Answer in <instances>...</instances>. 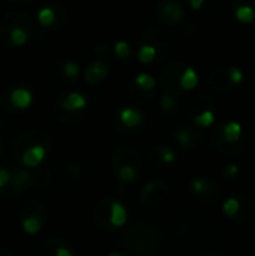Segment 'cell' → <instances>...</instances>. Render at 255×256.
<instances>
[{"mask_svg":"<svg viewBox=\"0 0 255 256\" xmlns=\"http://www.w3.org/2000/svg\"><path fill=\"white\" fill-rule=\"evenodd\" d=\"M186 68V63L185 62H180V60H176V62H171L168 63L162 74H161V82H162V87L167 90V94L170 96H177V94H182V87H180V76L183 74Z\"/></svg>","mask_w":255,"mask_h":256,"instance_id":"6da1fadb","label":"cell"},{"mask_svg":"<svg viewBox=\"0 0 255 256\" xmlns=\"http://www.w3.org/2000/svg\"><path fill=\"white\" fill-rule=\"evenodd\" d=\"M156 18L168 26H176L183 21V8L179 0H158L155 6Z\"/></svg>","mask_w":255,"mask_h":256,"instance_id":"7a4b0ae2","label":"cell"},{"mask_svg":"<svg viewBox=\"0 0 255 256\" xmlns=\"http://www.w3.org/2000/svg\"><path fill=\"white\" fill-rule=\"evenodd\" d=\"M141 40H143V44H149L156 50V57L159 60L167 58V56L170 52V40L164 32H161L156 27H149L141 34Z\"/></svg>","mask_w":255,"mask_h":256,"instance_id":"3957f363","label":"cell"},{"mask_svg":"<svg viewBox=\"0 0 255 256\" xmlns=\"http://www.w3.org/2000/svg\"><path fill=\"white\" fill-rule=\"evenodd\" d=\"M209 86L216 92H231L236 86L231 82L230 78V68L228 66H218L209 74Z\"/></svg>","mask_w":255,"mask_h":256,"instance_id":"277c9868","label":"cell"},{"mask_svg":"<svg viewBox=\"0 0 255 256\" xmlns=\"http://www.w3.org/2000/svg\"><path fill=\"white\" fill-rule=\"evenodd\" d=\"M12 26H20V27L26 28L29 33H32V27H33L32 20H30V16L26 12H18V10H15V12H6L3 15V18H2V21H0V36L8 28H11Z\"/></svg>","mask_w":255,"mask_h":256,"instance_id":"5b68a950","label":"cell"},{"mask_svg":"<svg viewBox=\"0 0 255 256\" xmlns=\"http://www.w3.org/2000/svg\"><path fill=\"white\" fill-rule=\"evenodd\" d=\"M110 74V68L108 64L102 60V58H98L95 60L93 63H90L86 70H84V81L89 84V86H96L99 82H102Z\"/></svg>","mask_w":255,"mask_h":256,"instance_id":"8992f818","label":"cell"},{"mask_svg":"<svg viewBox=\"0 0 255 256\" xmlns=\"http://www.w3.org/2000/svg\"><path fill=\"white\" fill-rule=\"evenodd\" d=\"M47 158V150L44 146H39V144H35V146H30L27 147L23 154H21V162L24 166L27 168H36L38 165H41Z\"/></svg>","mask_w":255,"mask_h":256,"instance_id":"52a82bcc","label":"cell"},{"mask_svg":"<svg viewBox=\"0 0 255 256\" xmlns=\"http://www.w3.org/2000/svg\"><path fill=\"white\" fill-rule=\"evenodd\" d=\"M9 100L11 104L17 108V110H26L32 105L33 102V94L30 90L24 88V87H17L11 92L9 94Z\"/></svg>","mask_w":255,"mask_h":256,"instance_id":"ba28073f","label":"cell"},{"mask_svg":"<svg viewBox=\"0 0 255 256\" xmlns=\"http://www.w3.org/2000/svg\"><path fill=\"white\" fill-rule=\"evenodd\" d=\"M29 32L20 26H12L11 28H8L0 38H3L6 40V44H11L14 46H23L27 39H29Z\"/></svg>","mask_w":255,"mask_h":256,"instance_id":"9c48e42d","label":"cell"},{"mask_svg":"<svg viewBox=\"0 0 255 256\" xmlns=\"http://www.w3.org/2000/svg\"><path fill=\"white\" fill-rule=\"evenodd\" d=\"M86 104H87L86 98H84L81 93H78V92H71V93H68L66 96H63V98L60 99V106H62V110L69 111V112L83 110V108L86 106Z\"/></svg>","mask_w":255,"mask_h":256,"instance_id":"30bf717a","label":"cell"},{"mask_svg":"<svg viewBox=\"0 0 255 256\" xmlns=\"http://www.w3.org/2000/svg\"><path fill=\"white\" fill-rule=\"evenodd\" d=\"M119 118H120V122L123 123V126H126V128H129V129L138 128V126L143 123V120H144L143 114H141L137 108H132V106H125V108H122L120 112H119Z\"/></svg>","mask_w":255,"mask_h":256,"instance_id":"8fae6325","label":"cell"},{"mask_svg":"<svg viewBox=\"0 0 255 256\" xmlns=\"http://www.w3.org/2000/svg\"><path fill=\"white\" fill-rule=\"evenodd\" d=\"M126 222H128V210H126V207L119 201H113L111 207H110V224L114 228H120Z\"/></svg>","mask_w":255,"mask_h":256,"instance_id":"7c38bea8","label":"cell"},{"mask_svg":"<svg viewBox=\"0 0 255 256\" xmlns=\"http://www.w3.org/2000/svg\"><path fill=\"white\" fill-rule=\"evenodd\" d=\"M198 84V75L197 72L191 68V66H186L182 76H180V87L183 92H188V90H192L195 88Z\"/></svg>","mask_w":255,"mask_h":256,"instance_id":"4fadbf2b","label":"cell"},{"mask_svg":"<svg viewBox=\"0 0 255 256\" xmlns=\"http://www.w3.org/2000/svg\"><path fill=\"white\" fill-rule=\"evenodd\" d=\"M242 135V126L237 123V122H228L224 129H222V136H224V141L228 142V144H233L236 142Z\"/></svg>","mask_w":255,"mask_h":256,"instance_id":"5bb4252c","label":"cell"},{"mask_svg":"<svg viewBox=\"0 0 255 256\" xmlns=\"http://www.w3.org/2000/svg\"><path fill=\"white\" fill-rule=\"evenodd\" d=\"M59 64H60V74H62L66 80L75 81V80L78 78V75H80V68H78V64H77L75 62H72V60H63V62H60Z\"/></svg>","mask_w":255,"mask_h":256,"instance_id":"9a60e30c","label":"cell"},{"mask_svg":"<svg viewBox=\"0 0 255 256\" xmlns=\"http://www.w3.org/2000/svg\"><path fill=\"white\" fill-rule=\"evenodd\" d=\"M21 228L26 236H36L42 230V220L36 216H29L21 222Z\"/></svg>","mask_w":255,"mask_h":256,"instance_id":"2e32d148","label":"cell"},{"mask_svg":"<svg viewBox=\"0 0 255 256\" xmlns=\"http://www.w3.org/2000/svg\"><path fill=\"white\" fill-rule=\"evenodd\" d=\"M132 84H134L137 88H140V90L149 93V92H152V90L155 88L156 81H155V78H153L152 75H149V74H138V75L135 76V80L132 81Z\"/></svg>","mask_w":255,"mask_h":256,"instance_id":"e0dca14e","label":"cell"},{"mask_svg":"<svg viewBox=\"0 0 255 256\" xmlns=\"http://www.w3.org/2000/svg\"><path fill=\"white\" fill-rule=\"evenodd\" d=\"M57 21V14L51 6H45L38 12V22L42 27H50Z\"/></svg>","mask_w":255,"mask_h":256,"instance_id":"ac0fdd59","label":"cell"},{"mask_svg":"<svg viewBox=\"0 0 255 256\" xmlns=\"http://www.w3.org/2000/svg\"><path fill=\"white\" fill-rule=\"evenodd\" d=\"M137 58L141 63H152L156 58V50L149 44H141V46L137 51Z\"/></svg>","mask_w":255,"mask_h":256,"instance_id":"d6986e66","label":"cell"},{"mask_svg":"<svg viewBox=\"0 0 255 256\" xmlns=\"http://www.w3.org/2000/svg\"><path fill=\"white\" fill-rule=\"evenodd\" d=\"M138 172L132 165H123L117 170V178L123 183H132L137 178Z\"/></svg>","mask_w":255,"mask_h":256,"instance_id":"ffe728a7","label":"cell"},{"mask_svg":"<svg viewBox=\"0 0 255 256\" xmlns=\"http://www.w3.org/2000/svg\"><path fill=\"white\" fill-rule=\"evenodd\" d=\"M114 54L117 58L120 60H129L131 56H132V50H131V45L126 42V40H117L114 44Z\"/></svg>","mask_w":255,"mask_h":256,"instance_id":"44dd1931","label":"cell"},{"mask_svg":"<svg viewBox=\"0 0 255 256\" xmlns=\"http://www.w3.org/2000/svg\"><path fill=\"white\" fill-rule=\"evenodd\" d=\"M213 122H215V114H213V111H210V110H206V111H203V112L194 116V123H195L198 128H209V126L213 124Z\"/></svg>","mask_w":255,"mask_h":256,"instance_id":"7402d4cb","label":"cell"},{"mask_svg":"<svg viewBox=\"0 0 255 256\" xmlns=\"http://www.w3.org/2000/svg\"><path fill=\"white\" fill-rule=\"evenodd\" d=\"M176 138H177V141L180 142L182 147H185V148H191V147H192L194 134H192L189 129H186V128L179 129V130L176 132Z\"/></svg>","mask_w":255,"mask_h":256,"instance_id":"603a6c76","label":"cell"},{"mask_svg":"<svg viewBox=\"0 0 255 256\" xmlns=\"http://www.w3.org/2000/svg\"><path fill=\"white\" fill-rule=\"evenodd\" d=\"M239 210H240V202H239L237 198H228V200H225L224 204H222V212H224V214L228 216V218L236 216V214L239 213Z\"/></svg>","mask_w":255,"mask_h":256,"instance_id":"cb8c5ba5","label":"cell"},{"mask_svg":"<svg viewBox=\"0 0 255 256\" xmlns=\"http://www.w3.org/2000/svg\"><path fill=\"white\" fill-rule=\"evenodd\" d=\"M234 15H236V18H237L240 22H245V24H249V22H252L255 20V12L251 8H248V6H240V8H237V9L234 10Z\"/></svg>","mask_w":255,"mask_h":256,"instance_id":"d4e9b609","label":"cell"},{"mask_svg":"<svg viewBox=\"0 0 255 256\" xmlns=\"http://www.w3.org/2000/svg\"><path fill=\"white\" fill-rule=\"evenodd\" d=\"M209 188H210L209 182H207L206 178H201V177L192 180V183H191V189H192V192H195V194H204Z\"/></svg>","mask_w":255,"mask_h":256,"instance_id":"484cf974","label":"cell"},{"mask_svg":"<svg viewBox=\"0 0 255 256\" xmlns=\"http://www.w3.org/2000/svg\"><path fill=\"white\" fill-rule=\"evenodd\" d=\"M159 156H161V160H162L164 164H173V162L176 160V153H174V152L171 150V147H168V146L161 147Z\"/></svg>","mask_w":255,"mask_h":256,"instance_id":"4316f807","label":"cell"},{"mask_svg":"<svg viewBox=\"0 0 255 256\" xmlns=\"http://www.w3.org/2000/svg\"><path fill=\"white\" fill-rule=\"evenodd\" d=\"M159 102H161V106H162L164 111H173L177 106L176 99L173 96H170V94H162L161 99H159Z\"/></svg>","mask_w":255,"mask_h":256,"instance_id":"83f0119b","label":"cell"},{"mask_svg":"<svg viewBox=\"0 0 255 256\" xmlns=\"http://www.w3.org/2000/svg\"><path fill=\"white\" fill-rule=\"evenodd\" d=\"M240 6H248L255 12V0H230V8L236 10Z\"/></svg>","mask_w":255,"mask_h":256,"instance_id":"f1b7e54d","label":"cell"},{"mask_svg":"<svg viewBox=\"0 0 255 256\" xmlns=\"http://www.w3.org/2000/svg\"><path fill=\"white\" fill-rule=\"evenodd\" d=\"M230 78H231V82L237 86L243 81V74L239 68H230Z\"/></svg>","mask_w":255,"mask_h":256,"instance_id":"f546056e","label":"cell"},{"mask_svg":"<svg viewBox=\"0 0 255 256\" xmlns=\"http://www.w3.org/2000/svg\"><path fill=\"white\" fill-rule=\"evenodd\" d=\"M218 2H219V0H204V3H203V6H201L200 10H204L206 15H207V14H212V12L215 10L216 4H218Z\"/></svg>","mask_w":255,"mask_h":256,"instance_id":"4dcf8cb0","label":"cell"},{"mask_svg":"<svg viewBox=\"0 0 255 256\" xmlns=\"http://www.w3.org/2000/svg\"><path fill=\"white\" fill-rule=\"evenodd\" d=\"M11 182V172L5 168H0V189Z\"/></svg>","mask_w":255,"mask_h":256,"instance_id":"1f68e13d","label":"cell"},{"mask_svg":"<svg viewBox=\"0 0 255 256\" xmlns=\"http://www.w3.org/2000/svg\"><path fill=\"white\" fill-rule=\"evenodd\" d=\"M56 256H74V254H72L68 248L59 246V248L56 249Z\"/></svg>","mask_w":255,"mask_h":256,"instance_id":"d6a6232c","label":"cell"},{"mask_svg":"<svg viewBox=\"0 0 255 256\" xmlns=\"http://www.w3.org/2000/svg\"><path fill=\"white\" fill-rule=\"evenodd\" d=\"M237 172H239V168H237L236 165H230V166L225 170V176H227V177H234V176H237Z\"/></svg>","mask_w":255,"mask_h":256,"instance_id":"836d02e7","label":"cell"},{"mask_svg":"<svg viewBox=\"0 0 255 256\" xmlns=\"http://www.w3.org/2000/svg\"><path fill=\"white\" fill-rule=\"evenodd\" d=\"M189 3H191V6H192L194 10H200L201 6H203V3H204V0H189Z\"/></svg>","mask_w":255,"mask_h":256,"instance_id":"e575fe53","label":"cell"},{"mask_svg":"<svg viewBox=\"0 0 255 256\" xmlns=\"http://www.w3.org/2000/svg\"><path fill=\"white\" fill-rule=\"evenodd\" d=\"M30 2H33V0H18L17 3H20V4H23V3H30Z\"/></svg>","mask_w":255,"mask_h":256,"instance_id":"d590c367","label":"cell"},{"mask_svg":"<svg viewBox=\"0 0 255 256\" xmlns=\"http://www.w3.org/2000/svg\"><path fill=\"white\" fill-rule=\"evenodd\" d=\"M108 256H123V255H120V254H110Z\"/></svg>","mask_w":255,"mask_h":256,"instance_id":"8d00e7d4","label":"cell"},{"mask_svg":"<svg viewBox=\"0 0 255 256\" xmlns=\"http://www.w3.org/2000/svg\"><path fill=\"white\" fill-rule=\"evenodd\" d=\"M9 2H15V3H17V2H18V0H9Z\"/></svg>","mask_w":255,"mask_h":256,"instance_id":"74e56055","label":"cell"},{"mask_svg":"<svg viewBox=\"0 0 255 256\" xmlns=\"http://www.w3.org/2000/svg\"><path fill=\"white\" fill-rule=\"evenodd\" d=\"M0 256H2V255H0Z\"/></svg>","mask_w":255,"mask_h":256,"instance_id":"f35d334b","label":"cell"}]
</instances>
